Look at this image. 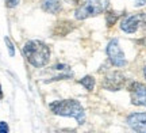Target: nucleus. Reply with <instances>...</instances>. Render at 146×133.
Instances as JSON below:
<instances>
[{"instance_id": "1", "label": "nucleus", "mask_w": 146, "mask_h": 133, "mask_svg": "<svg viewBox=\"0 0 146 133\" xmlns=\"http://www.w3.org/2000/svg\"><path fill=\"white\" fill-rule=\"evenodd\" d=\"M23 54L31 65H34L36 68H41L49 63L50 49L46 43L33 39V41L26 42V45L23 46Z\"/></svg>"}, {"instance_id": "2", "label": "nucleus", "mask_w": 146, "mask_h": 133, "mask_svg": "<svg viewBox=\"0 0 146 133\" xmlns=\"http://www.w3.org/2000/svg\"><path fill=\"white\" fill-rule=\"evenodd\" d=\"M50 109L53 113L62 117H72L77 121L80 125L85 122V113L83 106L76 99H64V101H56L50 103Z\"/></svg>"}, {"instance_id": "3", "label": "nucleus", "mask_w": 146, "mask_h": 133, "mask_svg": "<svg viewBox=\"0 0 146 133\" xmlns=\"http://www.w3.org/2000/svg\"><path fill=\"white\" fill-rule=\"evenodd\" d=\"M110 5V0H85L81 7H78L76 10V19L78 21H84L87 18L99 15L102 12H104Z\"/></svg>"}, {"instance_id": "4", "label": "nucleus", "mask_w": 146, "mask_h": 133, "mask_svg": "<svg viewBox=\"0 0 146 133\" xmlns=\"http://www.w3.org/2000/svg\"><path fill=\"white\" fill-rule=\"evenodd\" d=\"M107 54H108L110 61L115 65V67H125L126 65V57L123 50L119 46V41L118 39H112L110 41L107 45Z\"/></svg>"}, {"instance_id": "5", "label": "nucleus", "mask_w": 146, "mask_h": 133, "mask_svg": "<svg viewBox=\"0 0 146 133\" xmlns=\"http://www.w3.org/2000/svg\"><path fill=\"white\" fill-rule=\"evenodd\" d=\"M129 90H130L133 105L146 107V86L139 83V82H134L130 84Z\"/></svg>"}, {"instance_id": "6", "label": "nucleus", "mask_w": 146, "mask_h": 133, "mask_svg": "<svg viewBox=\"0 0 146 133\" xmlns=\"http://www.w3.org/2000/svg\"><path fill=\"white\" fill-rule=\"evenodd\" d=\"M126 83V78L123 74H120L118 71L115 72H110L103 80V87L111 91H118L120 88H123V86Z\"/></svg>"}, {"instance_id": "7", "label": "nucleus", "mask_w": 146, "mask_h": 133, "mask_svg": "<svg viewBox=\"0 0 146 133\" xmlns=\"http://www.w3.org/2000/svg\"><path fill=\"white\" fill-rule=\"evenodd\" d=\"M143 23H146V15L145 14H137V15L129 16L127 19L122 22L120 23V29L125 33L131 34V33H135Z\"/></svg>"}, {"instance_id": "8", "label": "nucleus", "mask_w": 146, "mask_h": 133, "mask_svg": "<svg viewBox=\"0 0 146 133\" xmlns=\"http://www.w3.org/2000/svg\"><path fill=\"white\" fill-rule=\"evenodd\" d=\"M127 122L138 133H146V113H134L129 116Z\"/></svg>"}, {"instance_id": "9", "label": "nucleus", "mask_w": 146, "mask_h": 133, "mask_svg": "<svg viewBox=\"0 0 146 133\" xmlns=\"http://www.w3.org/2000/svg\"><path fill=\"white\" fill-rule=\"evenodd\" d=\"M42 10L49 14H57L61 11V3H60V0H43Z\"/></svg>"}, {"instance_id": "10", "label": "nucleus", "mask_w": 146, "mask_h": 133, "mask_svg": "<svg viewBox=\"0 0 146 133\" xmlns=\"http://www.w3.org/2000/svg\"><path fill=\"white\" fill-rule=\"evenodd\" d=\"M80 83H81L88 91H92L95 87V79L92 76H84L83 79L80 80Z\"/></svg>"}, {"instance_id": "11", "label": "nucleus", "mask_w": 146, "mask_h": 133, "mask_svg": "<svg viewBox=\"0 0 146 133\" xmlns=\"http://www.w3.org/2000/svg\"><path fill=\"white\" fill-rule=\"evenodd\" d=\"M118 14H115L114 11H110V12H107V25L108 26H112L115 22H116V19H118Z\"/></svg>"}, {"instance_id": "12", "label": "nucleus", "mask_w": 146, "mask_h": 133, "mask_svg": "<svg viewBox=\"0 0 146 133\" xmlns=\"http://www.w3.org/2000/svg\"><path fill=\"white\" fill-rule=\"evenodd\" d=\"M4 41H5V43H7V48L10 49V56H14V54H15V49H14V45L11 42V39L8 37H5Z\"/></svg>"}, {"instance_id": "13", "label": "nucleus", "mask_w": 146, "mask_h": 133, "mask_svg": "<svg viewBox=\"0 0 146 133\" xmlns=\"http://www.w3.org/2000/svg\"><path fill=\"white\" fill-rule=\"evenodd\" d=\"M19 1L21 0H5V5L8 8H14V7H16V5L19 4Z\"/></svg>"}, {"instance_id": "14", "label": "nucleus", "mask_w": 146, "mask_h": 133, "mask_svg": "<svg viewBox=\"0 0 146 133\" xmlns=\"http://www.w3.org/2000/svg\"><path fill=\"white\" fill-rule=\"evenodd\" d=\"M0 133H8V125L4 121L0 122Z\"/></svg>"}, {"instance_id": "15", "label": "nucleus", "mask_w": 146, "mask_h": 133, "mask_svg": "<svg viewBox=\"0 0 146 133\" xmlns=\"http://www.w3.org/2000/svg\"><path fill=\"white\" fill-rule=\"evenodd\" d=\"M137 1V5H143L146 3V0H135Z\"/></svg>"}, {"instance_id": "16", "label": "nucleus", "mask_w": 146, "mask_h": 133, "mask_svg": "<svg viewBox=\"0 0 146 133\" xmlns=\"http://www.w3.org/2000/svg\"><path fill=\"white\" fill-rule=\"evenodd\" d=\"M66 1H69V3H78V0H66Z\"/></svg>"}, {"instance_id": "17", "label": "nucleus", "mask_w": 146, "mask_h": 133, "mask_svg": "<svg viewBox=\"0 0 146 133\" xmlns=\"http://www.w3.org/2000/svg\"><path fill=\"white\" fill-rule=\"evenodd\" d=\"M143 72H145V78H146V67H145V71H143Z\"/></svg>"}]
</instances>
